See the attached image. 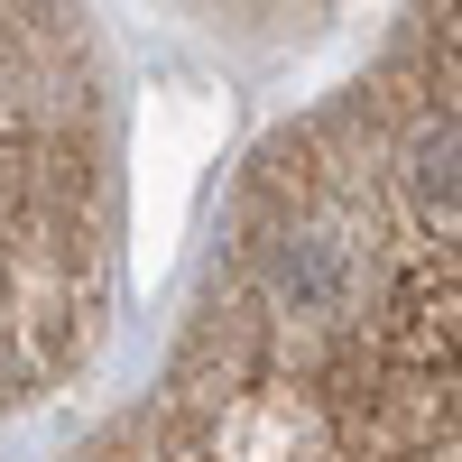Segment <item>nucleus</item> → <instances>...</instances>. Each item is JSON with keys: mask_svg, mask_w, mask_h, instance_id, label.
<instances>
[{"mask_svg": "<svg viewBox=\"0 0 462 462\" xmlns=\"http://www.w3.org/2000/svg\"><path fill=\"white\" fill-rule=\"evenodd\" d=\"M462 19L407 0L213 213L148 389L74 462H462Z\"/></svg>", "mask_w": 462, "mask_h": 462, "instance_id": "1", "label": "nucleus"}, {"mask_svg": "<svg viewBox=\"0 0 462 462\" xmlns=\"http://www.w3.org/2000/svg\"><path fill=\"white\" fill-rule=\"evenodd\" d=\"M130 278V84L93 0H0V426L102 361Z\"/></svg>", "mask_w": 462, "mask_h": 462, "instance_id": "2", "label": "nucleus"}, {"mask_svg": "<svg viewBox=\"0 0 462 462\" xmlns=\"http://www.w3.org/2000/svg\"><path fill=\"white\" fill-rule=\"evenodd\" d=\"M195 10L231 47H305L315 28L342 19V0H195Z\"/></svg>", "mask_w": 462, "mask_h": 462, "instance_id": "3", "label": "nucleus"}]
</instances>
